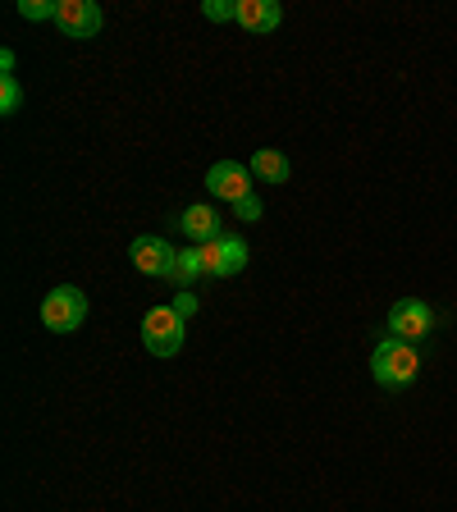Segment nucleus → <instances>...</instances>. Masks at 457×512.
I'll return each mask as SVG.
<instances>
[{
  "label": "nucleus",
  "instance_id": "f257e3e1",
  "mask_svg": "<svg viewBox=\"0 0 457 512\" xmlns=\"http://www.w3.org/2000/svg\"><path fill=\"white\" fill-rule=\"evenodd\" d=\"M421 371V357H416L412 343H398V339H380L371 352V375L380 389H407Z\"/></svg>",
  "mask_w": 457,
  "mask_h": 512
},
{
  "label": "nucleus",
  "instance_id": "f03ea898",
  "mask_svg": "<svg viewBox=\"0 0 457 512\" xmlns=\"http://www.w3.org/2000/svg\"><path fill=\"white\" fill-rule=\"evenodd\" d=\"M183 325H188V320L174 307H151L147 316H142V343H147L151 357H179L183 339H188Z\"/></svg>",
  "mask_w": 457,
  "mask_h": 512
},
{
  "label": "nucleus",
  "instance_id": "7ed1b4c3",
  "mask_svg": "<svg viewBox=\"0 0 457 512\" xmlns=\"http://www.w3.org/2000/svg\"><path fill=\"white\" fill-rule=\"evenodd\" d=\"M83 320H87L83 288L60 284V288H51V293H46V302H42V325H46L51 334H74Z\"/></svg>",
  "mask_w": 457,
  "mask_h": 512
},
{
  "label": "nucleus",
  "instance_id": "20e7f679",
  "mask_svg": "<svg viewBox=\"0 0 457 512\" xmlns=\"http://www.w3.org/2000/svg\"><path fill=\"white\" fill-rule=\"evenodd\" d=\"M430 325H435V316H430V307L421 298H403L389 311V339L412 343V348L421 339H430Z\"/></svg>",
  "mask_w": 457,
  "mask_h": 512
},
{
  "label": "nucleus",
  "instance_id": "39448f33",
  "mask_svg": "<svg viewBox=\"0 0 457 512\" xmlns=\"http://www.w3.org/2000/svg\"><path fill=\"white\" fill-rule=\"evenodd\" d=\"M174 256H179V247H170L156 234H142V238L128 243V261L138 266V275H151V279H170Z\"/></svg>",
  "mask_w": 457,
  "mask_h": 512
},
{
  "label": "nucleus",
  "instance_id": "423d86ee",
  "mask_svg": "<svg viewBox=\"0 0 457 512\" xmlns=\"http://www.w3.org/2000/svg\"><path fill=\"white\" fill-rule=\"evenodd\" d=\"M60 32L64 37H74V42H87V37H101V23H106V14H101V5H92V0H60Z\"/></svg>",
  "mask_w": 457,
  "mask_h": 512
},
{
  "label": "nucleus",
  "instance_id": "0eeeda50",
  "mask_svg": "<svg viewBox=\"0 0 457 512\" xmlns=\"http://www.w3.org/2000/svg\"><path fill=\"white\" fill-rule=\"evenodd\" d=\"M206 188H211V197H220V202H229V206L252 197L247 165H238V160H215L211 170H206Z\"/></svg>",
  "mask_w": 457,
  "mask_h": 512
},
{
  "label": "nucleus",
  "instance_id": "6e6552de",
  "mask_svg": "<svg viewBox=\"0 0 457 512\" xmlns=\"http://www.w3.org/2000/svg\"><path fill=\"white\" fill-rule=\"evenodd\" d=\"M247 256H252V252H247L243 238H229V234L202 247V261H206V275H211V279H229V275H238V270L247 266Z\"/></svg>",
  "mask_w": 457,
  "mask_h": 512
},
{
  "label": "nucleus",
  "instance_id": "1a4fd4ad",
  "mask_svg": "<svg viewBox=\"0 0 457 512\" xmlns=\"http://www.w3.org/2000/svg\"><path fill=\"white\" fill-rule=\"evenodd\" d=\"M247 32H275L284 23V10H279L275 0H238V19Z\"/></svg>",
  "mask_w": 457,
  "mask_h": 512
},
{
  "label": "nucleus",
  "instance_id": "9d476101",
  "mask_svg": "<svg viewBox=\"0 0 457 512\" xmlns=\"http://www.w3.org/2000/svg\"><path fill=\"white\" fill-rule=\"evenodd\" d=\"M183 234L192 238V243H215V238H224L220 234V215H215V206H188V211H183Z\"/></svg>",
  "mask_w": 457,
  "mask_h": 512
},
{
  "label": "nucleus",
  "instance_id": "9b49d317",
  "mask_svg": "<svg viewBox=\"0 0 457 512\" xmlns=\"http://www.w3.org/2000/svg\"><path fill=\"white\" fill-rule=\"evenodd\" d=\"M206 275V261H202V247H179V256H174V270H170V279L179 288H192L197 279Z\"/></svg>",
  "mask_w": 457,
  "mask_h": 512
},
{
  "label": "nucleus",
  "instance_id": "f8f14e48",
  "mask_svg": "<svg viewBox=\"0 0 457 512\" xmlns=\"http://www.w3.org/2000/svg\"><path fill=\"white\" fill-rule=\"evenodd\" d=\"M252 174L266 183H288V174H293V165H288V156H279V151H256L252 156Z\"/></svg>",
  "mask_w": 457,
  "mask_h": 512
},
{
  "label": "nucleus",
  "instance_id": "ddd939ff",
  "mask_svg": "<svg viewBox=\"0 0 457 512\" xmlns=\"http://www.w3.org/2000/svg\"><path fill=\"white\" fill-rule=\"evenodd\" d=\"M19 19H28V23L60 19V0H19Z\"/></svg>",
  "mask_w": 457,
  "mask_h": 512
},
{
  "label": "nucleus",
  "instance_id": "4468645a",
  "mask_svg": "<svg viewBox=\"0 0 457 512\" xmlns=\"http://www.w3.org/2000/svg\"><path fill=\"white\" fill-rule=\"evenodd\" d=\"M23 106V87L14 74H0V115H14Z\"/></svg>",
  "mask_w": 457,
  "mask_h": 512
},
{
  "label": "nucleus",
  "instance_id": "2eb2a0df",
  "mask_svg": "<svg viewBox=\"0 0 457 512\" xmlns=\"http://www.w3.org/2000/svg\"><path fill=\"white\" fill-rule=\"evenodd\" d=\"M202 14L211 23H224V19H238V0H206Z\"/></svg>",
  "mask_w": 457,
  "mask_h": 512
},
{
  "label": "nucleus",
  "instance_id": "dca6fc26",
  "mask_svg": "<svg viewBox=\"0 0 457 512\" xmlns=\"http://www.w3.org/2000/svg\"><path fill=\"white\" fill-rule=\"evenodd\" d=\"M261 211H266V206H261V197H243V202H234V215L238 220H261Z\"/></svg>",
  "mask_w": 457,
  "mask_h": 512
},
{
  "label": "nucleus",
  "instance_id": "f3484780",
  "mask_svg": "<svg viewBox=\"0 0 457 512\" xmlns=\"http://www.w3.org/2000/svg\"><path fill=\"white\" fill-rule=\"evenodd\" d=\"M174 311H179L183 320L197 316V293H192V288H179V293H174Z\"/></svg>",
  "mask_w": 457,
  "mask_h": 512
}]
</instances>
